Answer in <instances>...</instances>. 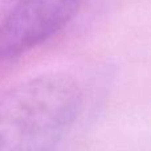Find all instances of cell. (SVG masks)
I'll use <instances>...</instances> for the list:
<instances>
[{"instance_id": "7a4b0ae2", "label": "cell", "mask_w": 151, "mask_h": 151, "mask_svg": "<svg viewBox=\"0 0 151 151\" xmlns=\"http://www.w3.org/2000/svg\"><path fill=\"white\" fill-rule=\"evenodd\" d=\"M83 0H16L0 29L1 58H16L60 33Z\"/></svg>"}, {"instance_id": "6da1fadb", "label": "cell", "mask_w": 151, "mask_h": 151, "mask_svg": "<svg viewBox=\"0 0 151 151\" xmlns=\"http://www.w3.org/2000/svg\"><path fill=\"white\" fill-rule=\"evenodd\" d=\"M82 91L73 77L49 73L0 99V151H55L77 119Z\"/></svg>"}]
</instances>
